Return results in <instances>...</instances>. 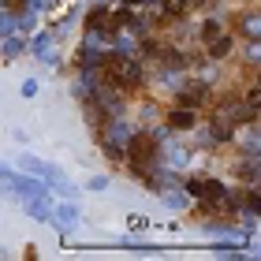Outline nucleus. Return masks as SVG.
I'll return each instance as SVG.
<instances>
[{"label":"nucleus","mask_w":261,"mask_h":261,"mask_svg":"<svg viewBox=\"0 0 261 261\" xmlns=\"http://www.w3.org/2000/svg\"><path fill=\"white\" fill-rule=\"evenodd\" d=\"M149 153H153V142L149 138H135V142H130V161H135L138 168H142V161H146Z\"/></svg>","instance_id":"5"},{"label":"nucleus","mask_w":261,"mask_h":261,"mask_svg":"<svg viewBox=\"0 0 261 261\" xmlns=\"http://www.w3.org/2000/svg\"><path fill=\"white\" fill-rule=\"evenodd\" d=\"M19 168H22V172H30V175H45V179L60 172L56 164H49V161H38V157H27V153L19 157Z\"/></svg>","instance_id":"3"},{"label":"nucleus","mask_w":261,"mask_h":261,"mask_svg":"<svg viewBox=\"0 0 261 261\" xmlns=\"http://www.w3.org/2000/svg\"><path fill=\"white\" fill-rule=\"evenodd\" d=\"M201 97H205V90H183V97H179V101L187 105V109H191V105H198Z\"/></svg>","instance_id":"12"},{"label":"nucleus","mask_w":261,"mask_h":261,"mask_svg":"<svg viewBox=\"0 0 261 261\" xmlns=\"http://www.w3.org/2000/svg\"><path fill=\"white\" fill-rule=\"evenodd\" d=\"M228 49H231L228 38H213V41H209V53L217 56V60H220V56H228Z\"/></svg>","instance_id":"9"},{"label":"nucleus","mask_w":261,"mask_h":261,"mask_svg":"<svg viewBox=\"0 0 261 261\" xmlns=\"http://www.w3.org/2000/svg\"><path fill=\"white\" fill-rule=\"evenodd\" d=\"M19 53H22V41H19V38H8V41H4V56H8V60H15Z\"/></svg>","instance_id":"10"},{"label":"nucleus","mask_w":261,"mask_h":261,"mask_svg":"<svg viewBox=\"0 0 261 261\" xmlns=\"http://www.w3.org/2000/svg\"><path fill=\"white\" fill-rule=\"evenodd\" d=\"M8 34H11V19L0 15V38H8Z\"/></svg>","instance_id":"17"},{"label":"nucleus","mask_w":261,"mask_h":261,"mask_svg":"<svg viewBox=\"0 0 261 261\" xmlns=\"http://www.w3.org/2000/svg\"><path fill=\"white\" fill-rule=\"evenodd\" d=\"M105 75H109V82H116V86H135L142 79V67L130 60V56H112V60L105 64Z\"/></svg>","instance_id":"1"},{"label":"nucleus","mask_w":261,"mask_h":261,"mask_svg":"<svg viewBox=\"0 0 261 261\" xmlns=\"http://www.w3.org/2000/svg\"><path fill=\"white\" fill-rule=\"evenodd\" d=\"M27 213H30V217L34 220H49V201H45V198H30V205H27Z\"/></svg>","instance_id":"6"},{"label":"nucleus","mask_w":261,"mask_h":261,"mask_svg":"<svg viewBox=\"0 0 261 261\" xmlns=\"http://www.w3.org/2000/svg\"><path fill=\"white\" fill-rule=\"evenodd\" d=\"M201 38H205V41H213V38H220V22H217V19H209L205 27H201Z\"/></svg>","instance_id":"11"},{"label":"nucleus","mask_w":261,"mask_h":261,"mask_svg":"<svg viewBox=\"0 0 261 261\" xmlns=\"http://www.w3.org/2000/svg\"><path fill=\"white\" fill-rule=\"evenodd\" d=\"M34 49H38L41 56H45V53H49V34H45V38H38V41H34Z\"/></svg>","instance_id":"16"},{"label":"nucleus","mask_w":261,"mask_h":261,"mask_svg":"<svg viewBox=\"0 0 261 261\" xmlns=\"http://www.w3.org/2000/svg\"><path fill=\"white\" fill-rule=\"evenodd\" d=\"M172 127H179V130L194 127V112H191V109H175V112H172Z\"/></svg>","instance_id":"8"},{"label":"nucleus","mask_w":261,"mask_h":261,"mask_svg":"<svg viewBox=\"0 0 261 261\" xmlns=\"http://www.w3.org/2000/svg\"><path fill=\"white\" fill-rule=\"evenodd\" d=\"M8 175H11V168H8V164H0V183H4Z\"/></svg>","instance_id":"20"},{"label":"nucleus","mask_w":261,"mask_h":261,"mask_svg":"<svg viewBox=\"0 0 261 261\" xmlns=\"http://www.w3.org/2000/svg\"><path fill=\"white\" fill-rule=\"evenodd\" d=\"M201 198H213V201H220V205H224V187L217 179H205V183H201Z\"/></svg>","instance_id":"7"},{"label":"nucleus","mask_w":261,"mask_h":261,"mask_svg":"<svg viewBox=\"0 0 261 261\" xmlns=\"http://www.w3.org/2000/svg\"><path fill=\"white\" fill-rule=\"evenodd\" d=\"M49 220L56 224V228H75V224H79V209L75 205H56V213H49Z\"/></svg>","instance_id":"4"},{"label":"nucleus","mask_w":261,"mask_h":261,"mask_svg":"<svg viewBox=\"0 0 261 261\" xmlns=\"http://www.w3.org/2000/svg\"><path fill=\"white\" fill-rule=\"evenodd\" d=\"M97 49H82V67H97Z\"/></svg>","instance_id":"13"},{"label":"nucleus","mask_w":261,"mask_h":261,"mask_svg":"<svg viewBox=\"0 0 261 261\" xmlns=\"http://www.w3.org/2000/svg\"><path fill=\"white\" fill-rule=\"evenodd\" d=\"M4 183H8V191H11V194H19L22 201H27V198H41V187L34 183V179H22V175H8Z\"/></svg>","instance_id":"2"},{"label":"nucleus","mask_w":261,"mask_h":261,"mask_svg":"<svg viewBox=\"0 0 261 261\" xmlns=\"http://www.w3.org/2000/svg\"><path fill=\"white\" fill-rule=\"evenodd\" d=\"M246 34H250V38H257V19H254V15L246 19Z\"/></svg>","instance_id":"19"},{"label":"nucleus","mask_w":261,"mask_h":261,"mask_svg":"<svg viewBox=\"0 0 261 261\" xmlns=\"http://www.w3.org/2000/svg\"><path fill=\"white\" fill-rule=\"evenodd\" d=\"M183 4H187V0H164V11H168V15H179Z\"/></svg>","instance_id":"14"},{"label":"nucleus","mask_w":261,"mask_h":261,"mask_svg":"<svg viewBox=\"0 0 261 261\" xmlns=\"http://www.w3.org/2000/svg\"><path fill=\"white\" fill-rule=\"evenodd\" d=\"M243 175H246V179H250V183H254V179H257V164L250 161V164H246V168H243Z\"/></svg>","instance_id":"18"},{"label":"nucleus","mask_w":261,"mask_h":261,"mask_svg":"<svg viewBox=\"0 0 261 261\" xmlns=\"http://www.w3.org/2000/svg\"><path fill=\"white\" fill-rule=\"evenodd\" d=\"M34 93H38V82L27 79V82H22V97H34Z\"/></svg>","instance_id":"15"}]
</instances>
